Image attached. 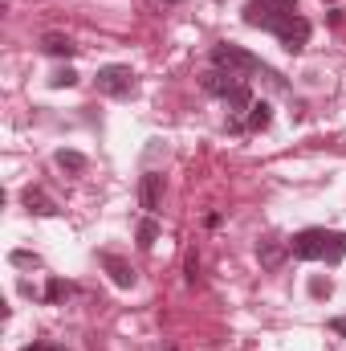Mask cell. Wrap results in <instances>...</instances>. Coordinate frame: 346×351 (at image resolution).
Wrapping results in <instances>:
<instances>
[{"label":"cell","mask_w":346,"mask_h":351,"mask_svg":"<svg viewBox=\"0 0 346 351\" xmlns=\"http://www.w3.org/2000/svg\"><path fill=\"white\" fill-rule=\"evenodd\" d=\"M12 265H41V258L29 254V250H16V254H12Z\"/></svg>","instance_id":"obj_19"},{"label":"cell","mask_w":346,"mask_h":351,"mask_svg":"<svg viewBox=\"0 0 346 351\" xmlns=\"http://www.w3.org/2000/svg\"><path fill=\"white\" fill-rule=\"evenodd\" d=\"M49 86H53V90H70V86H78V74H74V70L66 66V70H57V74L49 78Z\"/></svg>","instance_id":"obj_17"},{"label":"cell","mask_w":346,"mask_h":351,"mask_svg":"<svg viewBox=\"0 0 346 351\" xmlns=\"http://www.w3.org/2000/svg\"><path fill=\"white\" fill-rule=\"evenodd\" d=\"M98 262H102V269L110 274V282H114L118 290H131V286H135V269H131V262H122L118 254H102Z\"/></svg>","instance_id":"obj_7"},{"label":"cell","mask_w":346,"mask_h":351,"mask_svg":"<svg viewBox=\"0 0 346 351\" xmlns=\"http://www.w3.org/2000/svg\"><path fill=\"white\" fill-rule=\"evenodd\" d=\"M334 331H338V335H346V319H334Z\"/></svg>","instance_id":"obj_22"},{"label":"cell","mask_w":346,"mask_h":351,"mask_svg":"<svg viewBox=\"0 0 346 351\" xmlns=\"http://www.w3.org/2000/svg\"><path fill=\"white\" fill-rule=\"evenodd\" d=\"M53 164L62 168V172H70V176H82L90 168V160L82 156V152H70V147H62L57 156H53Z\"/></svg>","instance_id":"obj_13"},{"label":"cell","mask_w":346,"mask_h":351,"mask_svg":"<svg viewBox=\"0 0 346 351\" xmlns=\"http://www.w3.org/2000/svg\"><path fill=\"white\" fill-rule=\"evenodd\" d=\"M168 4H179V0H168Z\"/></svg>","instance_id":"obj_23"},{"label":"cell","mask_w":346,"mask_h":351,"mask_svg":"<svg viewBox=\"0 0 346 351\" xmlns=\"http://www.w3.org/2000/svg\"><path fill=\"white\" fill-rule=\"evenodd\" d=\"M285 250H289V245H281L277 237H265V241L257 245V258H261L265 269H277V265L285 262Z\"/></svg>","instance_id":"obj_12"},{"label":"cell","mask_w":346,"mask_h":351,"mask_svg":"<svg viewBox=\"0 0 346 351\" xmlns=\"http://www.w3.org/2000/svg\"><path fill=\"white\" fill-rule=\"evenodd\" d=\"M183 278L196 286V278H200V262H196V254H187V258H183Z\"/></svg>","instance_id":"obj_18"},{"label":"cell","mask_w":346,"mask_h":351,"mask_svg":"<svg viewBox=\"0 0 346 351\" xmlns=\"http://www.w3.org/2000/svg\"><path fill=\"white\" fill-rule=\"evenodd\" d=\"M70 294H74V286H70V282L49 278V286H45V302H62V298H70Z\"/></svg>","instance_id":"obj_16"},{"label":"cell","mask_w":346,"mask_h":351,"mask_svg":"<svg viewBox=\"0 0 346 351\" xmlns=\"http://www.w3.org/2000/svg\"><path fill=\"white\" fill-rule=\"evenodd\" d=\"M135 237H139V250H151V245L159 241V221H155V217H143L139 229H135Z\"/></svg>","instance_id":"obj_15"},{"label":"cell","mask_w":346,"mask_h":351,"mask_svg":"<svg viewBox=\"0 0 346 351\" xmlns=\"http://www.w3.org/2000/svg\"><path fill=\"white\" fill-rule=\"evenodd\" d=\"M212 66H216V70H228V74H237V78H245V74H269L277 86H285V78H281V74H273L261 58H253L249 49H241V45H232V41L212 45Z\"/></svg>","instance_id":"obj_2"},{"label":"cell","mask_w":346,"mask_h":351,"mask_svg":"<svg viewBox=\"0 0 346 351\" xmlns=\"http://www.w3.org/2000/svg\"><path fill=\"white\" fill-rule=\"evenodd\" d=\"M310 294H314V298H326V294H330V282L314 278V282H310Z\"/></svg>","instance_id":"obj_21"},{"label":"cell","mask_w":346,"mask_h":351,"mask_svg":"<svg viewBox=\"0 0 346 351\" xmlns=\"http://www.w3.org/2000/svg\"><path fill=\"white\" fill-rule=\"evenodd\" d=\"M289 254L297 262H330L338 265L346 258V233H330V229H302L289 241Z\"/></svg>","instance_id":"obj_1"},{"label":"cell","mask_w":346,"mask_h":351,"mask_svg":"<svg viewBox=\"0 0 346 351\" xmlns=\"http://www.w3.org/2000/svg\"><path fill=\"white\" fill-rule=\"evenodd\" d=\"M139 204L147 208V217H155V208L163 204V176L159 172H147L139 180Z\"/></svg>","instance_id":"obj_6"},{"label":"cell","mask_w":346,"mask_h":351,"mask_svg":"<svg viewBox=\"0 0 346 351\" xmlns=\"http://www.w3.org/2000/svg\"><path fill=\"white\" fill-rule=\"evenodd\" d=\"M41 49H45L49 58H74V53H78V45H74L66 33H45V37H41Z\"/></svg>","instance_id":"obj_10"},{"label":"cell","mask_w":346,"mask_h":351,"mask_svg":"<svg viewBox=\"0 0 346 351\" xmlns=\"http://www.w3.org/2000/svg\"><path fill=\"white\" fill-rule=\"evenodd\" d=\"M163 351H175V348H163Z\"/></svg>","instance_id":"obj_24"},{"label":"cell","mask_w":346,"mask_h":351,"mask_svg":"<svg viewBox=\"0 0 346 351\" xmlns=\"http://www.w3.org/2000/svg\"><path fill=\"white\" fill-rule=\"evenodd\" d=\"M94 82H98L102 94H110V98H127V94H135V74H131V66H102Z\"/></svg>","instance_id":"obj_4"},{"label":"cell","mask_w":346,"mask_h":351,"mask_svg":"<svg viewBox=\"0 0 346 351\" xmlns=\"http://www.w3.org/2000/svg\"><path fill=\"white\" fill-rule=\"evenodd\" d=\"M277 41H281V49H285V53H302V49L310 45V21L297 12L293 21H285V25L277 29Z\"/></svg>","instance_id":"obj_5"},{"label":"cell","mask_w":346,"mask_h":351,"mask_svg":"<svg viewBox=\"0 0 346 351\" xmlns=\"http://www.w3.org/2000/svg\"><path fill=\"white\" fill-rule=\"evenodd\" d=\"M224 102H228V110H232V119H241V114H245V110L253 106V90L245 86V82H241V86H237L232 94H228V98H224Z\"/></svg>","instance_id":"obj_14"},{"label":"cell","mask_w":346,"mask_h":351,"mask_svg":"<svg viewBox=\"0 0 346 351\" xmlns=\"http://www.w3.org/2000/svg\"><path fill=\"white\" fill-rule=\"evenodd\" d=\"M200 86L208 90V94H216V98H228L232 90L241 86V78H237V74H228V70H216V66H212V70L200 78Z\"/></svg>","instance_id":"obj_8"},{"label":"cell","mask_w":346,"mask_h":351,"mask_svg":"<svg viewBox=\"0 0 346 351\" xmlns=\"http://www.w3.org/2000/svg\"><path fill=\"white\" fill-rule=\"evenodd\" d=\"M21 204H25L29 213H37V217H53V213H57V200H53L45 188H25V192H21Z\"/></svg>","instance_id":"obj_9"},{"label":"cell","mask_w":346,"mask_h":351,"mask_svg":"<svg viewBox=\"0 0 346 351\" xmlns=\"http://www.w3.org/2000/svg\"><path fill=\"white\" fill-rule=\"evenodd\" d=\"M21 351H66L62 343H49V339H37V343H29V348H21Z\"/></svg>","instance_id":"obj_20"},{"label":"cell","mask_w":346,"mask_h":351,"mask_svg":"<svg viewBox=\"0 0 346 351\" xmlns=\"http://www.w3.org/2000/svg\"><path fill=\"white\" fill-rule=\"evenodd\" d=\"M293 16H297V0H249L245 4V25L269 29V33H277Z\"/></svg>","instance_id":"obj_3"},{"label":"cell","mask_w":346,"mask_h":351,"mask_svg":"<svg viewBox=\"0 0 346 351\" xmlns=\"http://www.w3.org/2000/svg\"><path fill=\"white\" fill-rule=\"evenodd\" d=\"M269 123H273V106H269V102H253V106L245 110V119H241L245 131H265Z\"/></svg>","instance_id":"obj_11"}]
</instances>
